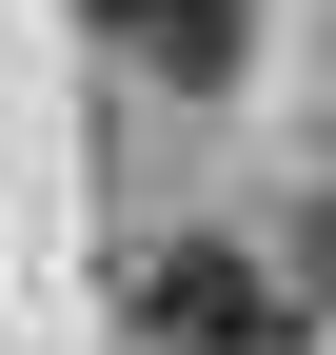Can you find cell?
<instances>
[{"mask_svg": "<svg viewBox=\"0 0 336 355\" xmlns=\"http://www.w3.org/2000/svg\"><path fill=\"white\" fill-rule=\"evenodd\" d=\"M79 20H99L119 60H158V79H237V40H258L237 0H79Z\"/></svg>", "mask_w": 336, "mask_h": 355, "instance_id": "obj_2", "label": "cell"}, {"mask_svg": "<svg viewBox=\"0 0 336 355\" xmlns=\"http://www.w3.org/2000/svg\"><path fill=\"white\" fill-rule=\"evenodd\" d=\"M139 316L178 336V355H277V336H297V296H277L258 257H218V237H158V257H139Z\"/></svg>", "mask_w": 336, "mask_h": 355, "instance_id": "obj_1", "label": "cell"}]
</instances>
